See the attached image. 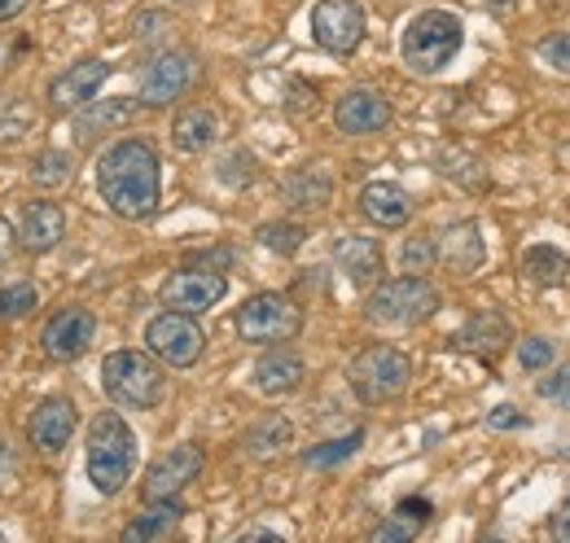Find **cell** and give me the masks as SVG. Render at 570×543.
I'll return each mask as SVG.
<instances>
[{"instance_id": "6da1fadb", "label": "cell", "mask_w": 570, "mask_h": 543, "mask_svg": "<svg viewBox=\"0 0 570 543\" xmlns=\"http://www.w3.org/2000/svg\"><path fill=\"white\" fill-rule=\"evenodd\" d=\"M97 194L119 219H149L163 203V162L141 136L115 140L97 158Z\"/></svg>"}, {"instance_id": "7a4b0ae2", "label": "cell", "mask_w": 570, "mask_h": 543, "mask_svg": "<svg viewBox=\"0 0 570 543\" xmlns=\"http://www.w3.org/2000/svg\"><path fill=\"white\" fill-rule=\"evenodd\" d=\"M88 482L101 495H119L137 470V434L119 412H97L88 421Z\"/></svg>"}, {"instance_id": "3957f363", "label": "cell", "mask_w": 570, "mask_h": 543, "mask_svg": "<svg viewBox=\"0 0 570 543\" xmlns=\"http://www.w3.org/2000/svg\"><path fill=\"white\" fill-rule=\"evenodd\" d=\"M465 45V22L452 9H422L404 36H400V58L417 75H439Z\"/></svg>"}, {"instance_id": "277c9868", "label": "cell", "mask_w": 570, "mask_h": 543, "mask_svg": "<svg viewBox=\"0 0 570 543\" xmlns=\"http://www.w3.org/2000/svg\"><path fill=\"white\" fill-rule=\"evenodd\" d=\"M101 391L110 395V404L145 412V407L163 404L167 377L145 351H110L101 359Z\"/></svg>"}, {"instance_id": "5b68a950", "label": "cell", "mask_w": 570, "mask_h": 543, "mask_svg": "<svg viewBox=\"0 0 570 543\" xmlns=\"http://www.w3.org/2000/svg\"><path fill=\"white\" fill-rule=\"evenodd\" d=\"M347 382L360 404H391L413 382V359L400 346H364L347 364Z\"/></svg>"}, {"instance_id": "8992f818", "label": "cell", "mask_w": 570, "mask_h": 543, "mask_svg": "<svg viewBox=\"0 0 570 543\" xmlns=\"http://www.w3.org/2000/svg\"><path fill=\"white\" fill-rule=\"evenodd\" d=\"M439 312V289L430 285L426 276H417V272H409V276H400V280H382L373 294H368V303H364V316L373 320V325H391V329H400V325H422Z\"/></svg>"}, {"instance_id": "52a82bcc", "label": "cell", "mask_w": 570, "mask_h": 543, "mask_svg": "<svg viewBox=\"0 0 570 543\" xmlns=\"http://www.w3.org/2000/svg\"><path fill=\"white\" fill-rule=\"evenodd\" d=\"M145 346H149L154 359H163L167 368H194V364L203 359V351H207V334H203V325H198L194 316L167 307L163 316H154V320L145 325Z\"/></svg>"}, {"instance_id": "ba28073f", "label": "cell", "mask_w": 570, "mask_h": 543, "mask_svg": "<svg viewBox=\"0 0 570 543\" xmlns=\"http://www.w3.org/2000/svg\"><path fill=\"white\" fill-rule=\"evenodd\" d=\"M303 329V312L285 298V294H255L237 307V338L259 342V346H277L289 342Z\"/></svg>"}, {"instance_id": "9c48e42d", "label": "cell", "mask_w": 570, "mask_h": 543, "mask_svg": "<svg viewBox=\"0 0 570 543\" xmlns=\"http://www.w3.org/2000/svg\"><path fill=\"white\" fill-rule=\"evenodd\" d=\"M364 31H368V18H364L360 0H316L312 4V36L325 53L352 58L364 45Z\"/></svg>"}, {"instance_id": "30bf717a", "label": "cell", "mask_w": 570, "mask_h": 543, "mask_svg": "<svg viewBox=\"0 0 570 543\" xmlns=\"http://www.w3.org/2000/svg\"><path fill=\"white\" fill-rule=\"evenodd\" d=\"M224 294H228L224 272H212V268H203V264L171 272V276L163 280V303H167L171 312H185V316L212 312Z\"/></svg>"}, {"instance_id": "8fae6325", "label": "cell", "mask_w": 570, "mask_h": 543, "mask_svg": "<svg viewBox=\"0 0 570 543\" xmlns=\"http://www.w3.org/2000/svg\"><path fill=\"white\" fill-rule=\"evenodd\" d=\"M198 79V62H194V53H180V49H171V53H158L141 75V88H137V101L141 106H171L176 97H185L189 92V83Z\"/></svg>"}, {"instance_id": "7c38bea8", "label": "cell", "mask_w": 570, "mask_h": 543, "mask_svg": "<svg viewBox=\"0 0 570 543\" xmlns=\"http://www.w3.org/2000/svg\"><path fill=\"white\" fill-rule=\"evenodd\" d=\"M203 474V447L198 443H180L171 447L163 461L149 465L145 474V504H163V500H180V491Z\"/></svg>"}, {"instance_id": "4fadbf2b", "label": "cell", "mask_w": 570, "mask_h": 543, "mask_svg": "<svg viewBox=\"0 0 570 543\" xmlns=\"http://www.w3.org/2000/svg\"><path fill=\"white\" fill-rule=\"evenodd\" d=\"M92 338H97V316H92L88 307H62V312L45 325L40 346H45L49 359L67 364V359H79V355L92 346Z\"/></svg>"}, {"instance_id": "5bb4252c", "label": "cell", "mask_w": 570, "mask_h": 543, "mask_svg": "<svg viewBox=\"0 0 570 543\" xmlns=\"http://www.w3.org/2000/svg\"><path fill=\"white\" fill-rule=\"evenodd\" d=\"M75 425H79L75 404L71 399H62V395H53V399H45V404L27 416V438H31V447H36V452L58 456V452L71 443Z\"/></svg>"}, {"instance_id": "9a60e30c", "label": "cell", "mask_w": 570, "mask_h": 543, "mask_svg": "<svg viewBox=\"0 0 570 543\" xmlns=\"http://www.w3.org/2000/svg\"><path fill=\"white\" fill-rule=\"evenodd\" d=\"M391 124V101L377 88H352L334 101V128L347 136L382 132Z\"/></svg>"}, {"instance_id": "2e32d148", "label": "cell", "mask_w": 570, "mask_h": 543, "mask_svg": "<svg viewBox=\"0 0 570 543\" xmlns=\"http://www.w3.org/2000/svg\"><path fill=\"white\" fill-rule=\"evenodd\" d=\"M110 79V62L106 58H83L71 70H62L53 83H49V106L53 110H79L97 97V88Z\"/></svg>"}, {"instance_id": "e0dca14e", "label": "cell", "mask_w": 570, "mask_h": 543, "mask_svg": "<svg viewBox=\"0 0 570 543\" xmlns=\"http://www.w3.org/2000/svg\"><path fill=\"white\" fill-rule=\"evenodd\" d=\"M62 237H67V215H62V206L49 203V198H36V203L22 206V219H18V241H22V250L49 255L53 246H62Z\"/></svg>"}, {"instance_id": "ac0fdd59", "label": "cell", "mask_w": 570, "mask_h": 543, "mask_svg": "<svg viewBox=\"0 0 570 543\" xmlns=\"http://www.w3.org/2000/svg\"><path fill=\"white\" fill-rule=\"evenodd\" d=\"M334 264L343 268V276L356 285V289H368L382 280V268H386V255L373 237H338L334 241Z\"/></svg>"}, {"instance_id": "d6986e66", "label": "cell", "mask_w": 570, "mask_h": 543, "mask_svg": "<svg viewBox=\"0 0 570 543\" xmlns=\"http://www.w3.org/2000/svg\"><path fill=\"white\" fill-rule=\"evenodd\" d=\"M360 215L377 228H404L413 219V198L391 180H373L360 189Z\"/></svg>"}, {"instance_id": "ffe728a7", "label": "cell", "mask_w": 570, "mask_h": 543, "mask_svg": "<svg viewBox=\"0 0 570 543\" xmlns=\"http://www.w3.org/2000/svg\"><path fill=\"white\" fill-rule=\"evenodd\" d=\"M303 377H307V364H303L294 351H268V355L255 364V373H250L255 391L268 395V399L294 395V391L303 386Z\"/></svg>"}, {"instance_id": "44dd1931", "label": "cell", "mask_w": 570, "mask_h": 543, "mask_svg": "<svg viewBox=\"0 0 570 543\" xmlns=\"http://www.w3.org/2000/svg\"><path fill=\"white\" fill-rule=\"evenodd\" d=\"M513 342V329H509V320L497 316V312H483V316H470V325L452 338L456 351H465V355H483V359H497L500 351Z\"/></svg>"}, {"instance_id": "7402d4cb", "label": "cell", "mask_w": 570, "mask_h": 543, "mask_svg": "<svg viewBox=\"0 0 570 543\" xmlns=\"http://www.w3.org/2000/svg\"><path fill=\"white\" fill-rule=\"evenodd\" d=\"M439 259H443L452 272H461V276L474 268H483V259H488L483 233H479L474 224H452V228L439 237Z\"/></svg>"}, {"instance_id": "603a6c76", "label": "cell", "mask_w": 570, "mask_h": 543, "mask_svg": "<svg viewBox=\"0 0 570 543\" xmlns=\"http://www.w3.org/2000/svg\"><path fill=\"white\" fill-rule=\"evenodd\" d=\"M215 136H219V119H215L207 106H185L176 119H171V145L180 154H203L212 149Z\"/></svg>"}, {"instance_id": "cb8c5ba5", "label": "cell", "mask_w": 570, "mask_h": 543, "mask_svg": "<svg viewBox=\"0 0 570 543\" xmlns=\"http://www.w3.org/2000/svg\"><path fill=\"white\" fill-rule=\"evenodd\" d=\"M430 517H434V509H430V500L422 495H413V500H400V509L368 535V543H413L422 535V526H426Z\"/></svg>"}, {"instance_id": "d4e9b609", "label": "cell", "mask_w": 570, "mask_h": 543, "mask_svg": "<svg viewBox=\"0 0 570 543\" xmlns=\"http://www.w3.org/2000/svg\"><path fill=\"white\" fill-rule=\"evenodd\" d=\"M132 101H124V97H115V101H97V106H83L79 110V119H75V136L79 140H97V136L115 132L119 124H128L132 119Z\"/></svg>"}, {"instance_id": "484cf974", "label": "cell", "mask_w": 570, "mask_h": 543, "mask_svg": "<svg viewBox=\"0 0 570 543\" xmlns=\"http://www.w3.org/2000/svg\"><path fill=\"white\" fill-rule=\"evenodd\" d=\"M180 517H185V504H180V500L149 504L141 517H132V522H128V531H124V540L119 543H154L163 531H171Z\"/></svg>"}, {"instance_id": "4316f807", "label": "cell", "mask_w": 570, "mask_h": 543, "mask_svg": "<svg viewBox=\"0 0 570 543\" xmlns=\"http://www.w3.org/2000/svg\"><path fill=\"white\" fill-rule=\"evenodd\" d=\"M522 272H527L535 285H562L570 276V255L562 246L535 241V246H527V255H522Z\"/></svg>"}, {"instance_id": "83f0119b", "label": "cell", "mask_w": 570, "mask_h": 543, "mask_svg": "<svg viewBox=\"0 0 570 543\" xmlns=\"http://www.w3.org/2000/svg\"><path fill=\"white\" fill-rule=\"evenodd\" d=\"M282 194L294 210H321V206L330 203V194H334V180L316 176V171H294V176H285Z\"/></svg>"}, {"instance_id": "f1b7e54d", "label": "cell", "mask_w": 570, "mask_h": 543, "mask_svg": "<svg viewBox=\"0 0 570 543\" xmlns=\"http://www.w3.org/2000/svg\"><path fill=\"white\" fill-rule=\"evenodd\" d=\"M289 438H294V425H289L285 416H259V421L246 430V452L259 456V461H268V456H277L282 447H289Z\"/></svg>"}, {"instance_id": "f546056e", "label": "cell", "mask_w": 570, "mask_h": 543, "mask_svg": "<svg viewBox=\"0 0 570 543\" xmlns=\"http://www.w3.org/2000/svg\"><path fill=\"white\" fill-rule=\"evenodd\" d=\"M75 171V158L67 149H45L36 162H31V180L40 185V189H62L67 180H71Z\"/></svg>"}, {"instance_id": "4dcf8cb0", "label": "cell", "mask_w": 570, "mask_h": 543, "mask_svg": "<svg viewBox=\"0 0 570 543\" xmlns=\"http://www.w3.org/2000/svg\"><path fill=\"white\" fill-rule=\"evenodd\" d=\"M360 447H364V434H347V438H338V443H316V447H307L303 452V465L307 470H334V465H343L347 456H356Z\"/></svg>"}, {"instance_id": "1f68e13d", "label": "cell", "mask_w": 570, "mask_h": 543, "mask_svg": "<svg viewBox=\"0 0 570 543\" xmlns=\"http://www.w3.org/2000/svg\"><path fill=\"white\" fill-rule=\"evenodd\" d=\"M255 237H259V246H268V250H277V255H294V250L307 241V228L277 219V224H264Z\"/></svg>"}, {"instance_id": "d6a6232c", "label": "cell", "mask_w": 570, "mask_h": 543, "mask_svg": "<svg viewBox=\"0 0 570 543\" xmlns=\"http://www.w3.org/2000/svg\"><path fill=\"white\" fill-rule=\"evenodd\" d=\"M36 303H40L36 285H27V280L4 285V289H0V320H22V316L36 312Z\"/></svg>"}, {"instance_id": "836d02e7", "label": "cell", "mask_w": 570, "mask_h": 543, "mask_svg": "<svg viewBox=\"0 0 570 543\" xmlns=\"http://www.w3.org/2000/svg\"><path fill=\"white\" fill-rule=\"evenodd\" d=\"M553 359H558V346H553L549 338H522L518 342V364H522L527 373L553 368Z\"/></svg>"}, {"instance_id": "e575fe53", "label": "cell", "mask_w": 570, "mask_h": 543, "mask_svg": "<svg viewBox=\"0 0 570 543\" xmlns=\"http://www.w3.org/2000/svg\"><path fill=\"white\" fill-rule=\"evenodd\" d=\"M434 259H439V250H434L430 237H413V241H404V250H400V264H404L409 272H417V276H422Z\"/></svg>"}, {"instance_id": "d590c367", "label": "cell", "mask_w": 570, "mask_h": 543, "mask_svg": "<svg viewBox=\"0 0 570 543\" xmlns=\"http://www.w3.org/2000/svg\"><path fill=\"white\" fill-rule=\"evenodd\" d=\"M540 62H549L558 75H570V31H558L540 45Z\"/></svg>"}, {"instance_id": "8d00e7d4", "label": "cell", "mask_w": 570, "mask_h": 543, "mask_svg": "<svg viewBox=\"0 0 570 543\" xmlns=\"http://www.w3.org/2000/svg\"><path fill=\"white\" fill-rule=\"evenodd\" d=\"M488 425H492V430H527L531 421H527L513 404H500V407L488 412Z\"/></svg>"}, {"instance_id": "74e56055", "label": "cell", "mask_w": 570, "mask_h": 543, "mask_svg": "<svg viewBox=\"0 0 570 543\" xmlns=\"http://www.w3.org/2000/svg\"><path fill=\"white\" fill-rule=\"evenodd\" d=\"M540 399H553V404H570V368L553 373L540 382Z\"/></svg>"}, {"instance_id": "f35d334b", "label": "cell", "mask_w": 570, "mask_h": 543, "mask_svg": "<svg viewBox=\"0 0 570 543\" xmlns=\"http://www.w3.org/2000/svg\"><path fill=\"white\" fill-rule=\"evenodd\" d=\"M553 543H570V500L558 509V517H553Z\"/></svg>"}, {"instance_id": "ab89813d", "label": "cell", "mask_w": 570, "mask_h": 543, "mask_svg": "<svg viewBox=\"0 0 570 543\" xmlns=\"http://www.w3.org/2000/svg\"><path fill=\"white\" fill-rule=\"evenodd\" d=\"M31 0H0V22H13L18 13H27Z\"/></svg>"}, {"instance_id": "60d3db41", "label": "cell", "mask_w": 570, "mask_h": 543, "mask_svg": "<svg viewBox=\"0 0 570 543\" xmlns=\"http://www.w3.org/2000/svg\"><path fill=\"white\" fill-rule=\"evenodd\" d=\"M9 250H13V228H9V219L0 215V264L9 259Z\"/></svg>"}, {"instance_id": "b9f144b4", "label": "cell", "mask_w": 570, "mask_h": 543, "mask_svg": "<svg viewBox=\"0 0 570 543\" xmlns=\"http://www.w3.org/2000/svg\"><path fill=\"white\" fill-rule=\"evenodd\" d=\"M237 543H285L282 535H273V531H246Z\"/></svg>"}, {"instance_id": "7bdbcfd3", "label": "cell", "mask_w": 570, "mask_h": 543, "mask_svg": "<svg viewBox=\"0 0 570 543\" xmlns=\"http://www.w3.org/2000/svg\"><path fill=\"white\" fill-rule=\"evenodd\" d=\"M4 470H9V461H0V491H4Z\"/></svg>"}, {"instance_id": "ee69618b", "label": "cell", "mask_w": 570, "mask_h": 543, "mask_svg": "<svg viewBox=\"0 0 570 543\" xmlns=\"http://www.w3.org/2000/svg\"><path fill=\"white\" fill-rule=\"evenodd\" d=\"M483 543H504V540H497V535H488V540H483Z\"/></svg>"}, {"instance_id": "f6af8a7d", "label": "cell", "mask_w": 570, "mask_h": 543, "mask_svg": "<svg viewBox=\"0 0 570 543\" xmlns=\"http://www.w3.org/2000/svg\"><path fill=\"white\" fill-rule=\"evenodd\" d=\"M171 4H189V0H171Z\"/></svg>"}, {"instance_id": "bcb514c9", "label": "cell", "mask_w": 570, "mask_h": 543, "mask_svg": "<svg viewBox=\"0 0 570 543\" xmlns=\"http://www.w3.org/2000/svg\"><path fill=\"white\" fill-rule=\"evenodd\" d=\"M0 543H4V535H0Z\"/></svg>"}]
</instances>
